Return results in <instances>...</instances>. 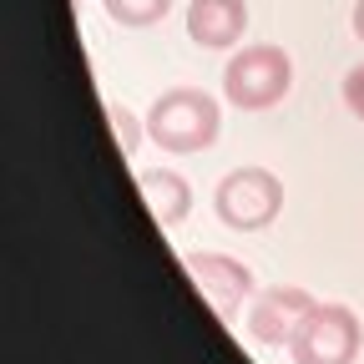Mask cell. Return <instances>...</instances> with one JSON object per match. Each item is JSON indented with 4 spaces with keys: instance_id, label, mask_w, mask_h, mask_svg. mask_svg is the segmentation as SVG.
<instances>
[{
    "instance_id": "1",
    "label": "cell",
    "mask_w": 364,
    "mask_h": 364,
    "mask_svg": "<svg viewBox=\"0 0 364 364\" xmlns=\"http://www.w3.org/2000/svg\"><path fill=\"white\" fill-rule=\"evenodd\" d=\"M218 132H223V107L203 86H172L147 107V136L172 157L208 152L218 142Z\"/></svg>"
},
{
    "instance_id": "2",
    "label": "cell",
    "mask_w": 364,
    "mask_h": 364,
    "mask_svg": "<svg viewBox=\"0 0 364 364\" xmlns=\"http://www.w3.org/2000/svg\"><path fill=\"white\" fill-rule=\"evenodd\" d=\"M294 86V61L284 46H243V51L223 66V97L238 112H273Z\"/></svg>"
},
{
    "instance_id": "3",
    "label": "cell",
    "mask_w": 364,
    "mask_h": 364,
    "mask_svg": "<svg viewBox=\"0 0 364 364\" xmlns=\"http://www.w3.org/2000/svg\"><path fill=\"white\" fill-rule=\"evenodd\" d=\"M213 213L223 228H233V233H263V228L279 223L284 213V182L279 172L268 167H233L218 193H213Z\"/></svg>"
},
{
    "instance_id": "4",
    "label": "cell",
    "mask_w": 364,
    "mask_h": 364,
    "mask_svg": "<svg viewBox=\"0 0 364 364\" xmlns=\"http://www.w3.org/2000/svg\"><path fill=\"white\" fill-rule=\"evenodd\" d=\"M359 354H364V324L349 304H314L299 334L289 339L294 364H359Z\"/></svg>"
},
{
    "instance_id": "5",
    "label": "cell",
    "mask_w": 364,
    "mask_h": 364,
    "mask_svg": "<svg viewBox=\"0 0 364 364\" xmlns=\"http://www.w3.org/2000/svg\"><path fill=\"white\" fill-rule=\"evenodd\" d=\"M318 299L309 289H294V284H273V289H258L248 299V339L258 349H289V339L299 334L304 314L314 309Z\"/></svg>"
},
{
    "instance_id": "6",
    "label": "cell",
    "mask_w": 364,
    "mask_h": 364,
    "mask_svg": "<svg viewBox=\"0 0 364 364\" xmlns=\"http://www.w3.org/2000/svg\"><path fill=\"white\" fill-rule=\"evenodd\" d=\"M182 263H188V279L203 289V299L213 304V314L223 318V324H233V318L243 314V304L253 299V273H248V263L228 258V253H208V248L188 253Z\"/></svg>"
},
{
    "instance_id": "7",
    "label": "cell",
    "mask_w": 364,
    "mask_h": 364,
    "mask_svg": "<svg viewBox=\"0 0 364 364\" xmlns=\"http://www.w3.org/2000/svg\"><path fill=\"white\" fill-rule=\"evenodd\" d=\"M248 31V0H193L188 6V36L203 51H228Z\"/></svg>"
},
{
    "instance_id": "8",
    "label": "cell",
    "mask_w": 364,
    "mask_h": 364,
    "mask_svg": "<svg viewBox=\"0 0 364 364\" xmlns=\"http://www.w3.org/2000/svg\"><path fill=\"white\" fill-rule=\"evenodd\" d=\"M136 182H142V203L152 208V218H157L162 228L188 223V213H193V188H188V177H177V172H167V167H147Z\"/></svg>"
},
{
    "instance_id": "9",
    "label": "cell",
    "mask_w": 364,
    "mask_h": 364,
    "mask_svg": "<svg viewBox=\"0 0 364 364\" xmlns=\"http://www.w3.org/2000/svg\"><path fill=\"white\" fill-rule=\"evenodd\" d=\"M107 6V21L127 26V31H152L157 21H167L172 0H102Z\"/></svg>"
},
{
    "instance_id": "10",
    "label": "cell",
    "mask_w": 364,
    "mask_h": 364,
    "mask_svg": "<svg viewBox=\"0 0 364 364\" xmlns=\"http://www.w3.org/2000/svg\"><path fill=\"white\" fill-rule=\"evenodd\" d=\"M107 122H112V132H117L122 157L132 162V157H136V147H142V136H147V122L136 117L132 107H122V102H107Z\"/></svg>"
},
{
    "instance_id": "11",
    "label": "cell",
    "mask_w": 364,
    "mask_h": 364,
    "mask_svg": "<svg viewBox=\"0 0 364 364\" xmlns=\"http://www.w3.org/2000/svg\"><path fill=\"white\" fill-rule=\"evenodd\" d=\"M339 97H344V107L364 122V61L349 66V76H344V86H339Z\"/></svg>"
},
{
    "instance_id": "12",
    "label": "cell",
    "mask_w": 364,
    "mask_h": 364,
    "mask_svg": "<svg viewBox=\"0 0 364 364\" xmlns=\"http://www.w3.org/2000/svg\"><path fill=\"white\" fill-rule=\"evenodd\" d=\"M354 36H359V46H364V0H354Z\"/></svg>"
}]
</instances>
